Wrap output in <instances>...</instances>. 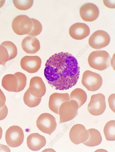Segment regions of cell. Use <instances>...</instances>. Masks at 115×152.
<instances>
[{
	"label": "cell",
	"mask_w": 115,
	"mask_h": 152,
	"mask_svg": "<svg viewBox=\"0 0 115 152\" xmlns=\"http://www.w3.org/2000/svg\"><path fill=\"white\" fill-rule=\"evenodd\" d=\"M44 75L48 83L56 90H66L76 85L80 67L76 59L68 53H55L47 60Z\"/></svg>",
	"instance_id": "1"
},
{
	"label": "cell",
	"mask_w": 115,
	"mask_h": 152,
	"mask_svg": "<svg viewBox=\"0 0 115 152\" xmlns=\"http://www.w3.org/2000/svg\"><path fill=\"white\" fill-rule=\"evenodd\" d=\"M110 58L108 53L105 50L92 52L89 55L88 61L89 65L95 69L104 70L110 65Z\"/></svg>",
	"instance_id": "2"
},
{
	"label": "cell",
	"mask_w": 115,
	"mask_h": 152,
	"mask_svg": "<svg viewBox=\"0 0 115 152\" xmlns=\"http://www.w3.org/2000/svg\"><path fill=\"white\" fill-rule=\"evenodd\" d=\"M78 106L74 100L65 102L60 105L59 110V123L67 122L74 118L78 114Z\"/></svg>",
	"instance_id": "3"
},
{
	"label": "cell",
	"mask_w": 115,
	"mask_h": 152,
	"mask_svg": "<svg viewBox=\"0 0 115 152\" xmlns=\"http://www.w3.org/2000/svg\"><path fill=\"white\" fill-rule=\"evenodd\" d=\"M33 26L31 18L25 15L16 16L12 22V28L14 32L18 35L28 34Z\"/></svg>",
	"instance_id": "4"
},
{
	"label": "cell",
	"mask_w": 115,
	"mask_h": 152,
	"mask_svg": "<svg viewBox=\"0 0 115 152\" xmlns=\"http://www.w3.org/2000/svg\"><path fill=\"white\" fill-rule=\"evenodd\" d=\"M81 83L87 90L94 91L98 90L101 87L102 79L99 74L87 70L83 74Z\"/></svg>",
	"instance_id": "5"
},
{
	"label": "cell",
	"mask_w": 115,
	"mask_h": 152,
	"mask_svg": "<svg viewBox=\"0 0 115 152\" xmlns=\"http://www.w3.org/2000/svg\"><path fill=\"white\" fill-rule=\"evenodd\" d=\"M24 135L22 129L17 125H13L7 130L5 139L7 145L11 147H16L23 143Z\"/></svg>",
	"instance_id": "6"
},
{
	"label": "cell",
	"mask_w": 115,
	"mask_h": 152,
	"mask_svg": "<svg viewBox=\"0 0 115 152\" xmlns=\"http://www.w3.org/2000/svg\"><path fill=\"white\" fill-rule=\"evenodd\" d=\"M36 125L42 132L49 135L55 130L57 123L55 118L51 114L44 113L41 114L36 121Z\"/></svg>",
	"instance_id": "7"
},
{
	"label": "cell",
	"mask_w": 115,
	"mask_h": 152,
	"mask_svg": "<svg viewBox=\"0 0 115 152\" xmlns=\"http://www.w3.org/2000/svg\"><path fill=\"white\" fill-rule=\"evenodd\" d=\"M106 107L104 95L101 93L92 95L88 105V110L90 114L94 116L102 114Z\"/></svg>",
	"instance_id": "8"
},
{
	"label": "cell",
	"mask_w": 115,
	"mask_h": 152,
	"mask_svg": "<svg viewBox=\"0 0 115 152\" xmlns=\"http://www.w3.org/2000/svg\"><path fill=\"white\" fill-rule=\"evenodd\" d=\"M110 37L106 31L98 30L94 32L89 37V45L95 49H99L108 46L110 41Z\"/></svg>",
	"instance_id": "9"
},
{
	"label": "cell",
	"mask_w": 115,
	"mask_h": 152,
	"mask_svg": "<svg viewBox=\"0 0 115 152\" xmlns=\"http://www.w3.org/2000/svg\"><path fill=\"white\" fill-rule=\"evenodd\" d=\"M69 135L71 141L76 145L85 142L89 137L88 131L83 125L80 124H75L72 127Z\"/></svg>",
	"instance_id": "10"
},
{
	"label": "cell",
	"mask_w": 115,
	"mask_h": 152,
	"mask_svg": "<svg viewBox=\"0 0 115 152\" xmlns=\"http://www.w3.org/2000/svg\"><path fill=\"white\" fill-rule=\"evenodd\" d=\"M41 58L37 56H26L21 59L20 66L22 69L30 73L37 72L41 67Z\"/></svg>",
	"instance_id": "11"
},
{
	"label": "cell",
	"mask_w": 115,
	"mask_h": 152,
	"mask_svg": "<svg viewBox=\"0 0 115 152\" xmlns=\"http://www.w3.org/2000/svg\"><path fill=\"white\" fill-rule=\"evenodd\" d=\"M80 16L85 21L92 22L99 16V10L97 7L91 3H87L82 5L80 9Z\"/></svg>",
	"instance_id": "12"
},
{
	"label": "cell",
	"mask_w": 115,
	"mask_h": 152,
	"mask_svg": "<svg viewBox=\"0 0 115 152\" xmlns=\"http://www.w3.org/2000/svg\"><path fill=\"white\" fill-rule=\"evenodd\" d=\"M69 34L72 38L76 40L83 39L88 36L90 29L86 24L77 22L72 25L69 29Z\"/></svg>",
	"instance_id": "13"
},
{
	"label": "cell",
	"mask_w": 115,
	"mask_h": 152,
	"mask_svg": "<svg viewBox=\"0 0 115 152\" xmlns=\"http://www.w3.org/2000/svg\"><path fill=\"white\" fill-rule=\"evenodd\" d=\"M28 89L32 95L39 97H42L46 91L45 85L42 78L37 76L33 77L30 79Z\"/></svg>",
	"instance_id": "14"
},
{
	"label": "cell",
	"mask_w": 115,
	"mask_h": 152,
	"mask_svg": "<svg viewBox=\"0 0 115 152\" xmlns=\"http://www.w3.org/2000/svg\"><path fill=\"white\" fill-rule=\"evenodd\" d=\"M70 100V96L67 93H54L50 96L48 104L49 108L54 113L59 114V110L61 104Z\"/></svg>",
	"instance_id": "15"
},
{
	"label": "cell",
	"mask_w": 115,
	"mask_h": 152,
	"mask_svg": "<svg viewBox=\"0 0 115 152\" xmlns=\"http://www.w3.org/2000/svg\"><path fill=\"white\" fill-rule=\"evenodd\" d=\"M46 141L45 137L38 133H33L28 136L27 144L28 148L33 151H38L45 146Z\"/></svg>",
	"instance_id": "16"
},
{
	"label": "cell",
	"mask_w": 115,
	"mask_h": 152,
	"mask_svg": "<svg viewBox=\"0 0 115 152\" xmlns=\"http://www.w3.org/2000/svg\"><path fill=\"white\" fill-rule=\"evenodd\" d=\"M22 48L26 53L34 54L39 50L40 45L39 41L36 37L27 36L22 40L21 43Z\"/></svg>",
	"instance_id": "17"
},
{
	"label": "cell",
	"mask_w": 115,
	"mask_h": 152,
	"mask_svg": "<svg viewBox=\"0 0 115 152\" xmlns=\"http://www.w3.org/2000/svg\"><path fill=\"white\" fill-rule=\"evenodd\" d=\"M1 85L3 87L8 91L17 92V79L14 74L5 75L2 79Z\"/></svg>",
	"instance_id": "18"
},
{
	"label": "cell",
	"mask_w": 115,
	"mask_h": 152,
	"mask_svg": "<svg viewBox=\"0 0 115 152\" xmlns=\"http://www.w3.org/2000/svg\"><path fill=\"white\" fill-rule=\"evenodd\" d=\"M88 131L89 134V138L83 143L86 146L90 147L99 145L101 142L102 138L99 131L95 129L91 128Z\"/></svg>",
	"instance_id": "19"
},
{
	"label": "cell",
	"mask_w": 115,
	"mask_h": 152,
	"mask_svg": "<svg viewBox=\"0 0 115 152\" xmlns=\"http://www.w3.org/2000/svg\"><path fill=\"white\" fill-rule=\"evenodd\" d=\"M70 98V100H74L77 102L79 108L85 103L87 96L86 93L84 90L77 88L71 92Z\"/></svg>",
	"instance_id": "20"
},
{
	"label": "cell",
	"mask_w": 115,
	"mask_h": 152,
	"mask_svg": "<svg viewBox=\"0 0 115 152\" xmlns=\"http://www.w3.org/2000/svg\"><path fill=\"white\" fill-rule=\"evenodd\" d=\"M103 132L106 140L108 141L115 140V121H108L105 125Z\"/></svg>",
	"instance_id": "21"
},
{
	"label": "cell",
	"mask_w": 115,
	"mask_h": 152,
	"mask_svg": "<svg viewBox=\"0 0 115 152\" xmlns=\"http://www.w3.org/2000/svg\"><path fill=\"white\" fill-rule=\"evenodd\" d=\"M41 97H37L32 95L28 89L24 93L23 100L25 104L30 108L38 106L40 103Z\"/></svg>",
	"instance_id": "22"
},
{
	"label": "cell",
	"mask_w": 115,
	"mask_h": 152,
	"mask_svg": "<svg viewBox=\"0 0 115 152\" xmlns=\"http://www.w3.org/2000/svg\"><path fill=\"white\" fill-rule=\"evenodd\" d=\"M1 44L5 47L7 49L9 55V61L16 57L18 53L17 49L13 42L10 41H5L2 43Z\"/></svg>",
	"instance_id": "23"
},
{
	"label": "cell",
	"mask_w": 115,
	"mask_h": 152,
	"mask_svg": "<svg viewBox=\"0 0 115 152\" xmlns=\"http://www.w3.org/2000/svg\"><path fill=\"white\" fill-rule=\"evenodd\" d=\"M13 1L16 8L22 10H26L30 8L33 3V0H13Z\"/></svg>",
	"instance_id": "24"
},
{
	"label": "cell",
	"mask_w": 115,
	"mask_h": 152,
	"mask_svg": "<svg viewBox=\"0 0 115 152\" xmlns=\"http://www.w3.org/2000/svg\"><path fill=\"white\" fill-rule=\"evenodd\" d=\"M16 76L18 82L17 92L23 90L25 88L26 84L27 78L23 73L17 72L14 74Z\"/></svg>",
	"instance_id": "25"
},
{
	"label": "cell",
	"mask_w": 115,
	"mask_h": 152,
	"mask_svg": "<svg viewBox=\"0 0 115 152\" xmlns=\"http://www.w3.org/2000/svg\"><path fill=\"white\" fill-rule=\"evenodd\" d=\"M33 23V26L30 32L28 35L35 36L39 35L42 31V26L40 22L38 20L31 18Z\"/></svg>",
	"instance_id": "26"
},
{
	"label": "cell",
	"mask_w": 115,
	"mask_h": 152,
	"mask_svg": "<svg viewBox=\"0 0 115 152\" xmlns=\"http://www.w3.org/2000/svg\"><path fill=\"white\" fill-rule=\"evenodd\" d=\"M9 55L6 48L1 44L0 45V65L3 66L7 62L9 61Z\"/></svg>",
	"instance_id": "27"
},
{
	"label": "cell",
	"mask_w": 115,
	"mask_h": 152,
	"mask_svg": "<svg viewBox=\"0 0 115 152\" xmlns=\"http://www.w3.org/2000/svg\"><path fill=\"white\" fill-rule=\"evenodd\" d=\"M115 94L114 93L110 95L108 99L110 108L114 112H115Z\"/></svg>",
	"instance_id": "28"
},
{
	"label": "cell",
	"mask_w": 115,
	"mask_h": 152,
	"mask_svg": "<svg viewBox=\"0 0 115 152\" xmlns=\"http://www.w3.org/2000/svg\"><path fill=\"white\" fill-rule=\"evenodd\" d=\"M8 113V108L5 105L2 108H0V121L5 119L7 117Z\"/></svg>",
	"instance_id": "29"
},
{
	"label": "cell",
	"mask_w": 115,
	"mask_h": 152,
	"mask_svg": "<svg viewBox=\"0 0 115 152\" xmlns=\"http://www.w3.org/2000/svg\"><path fill=\"white\" fill-rule=\"evenodd\" d=\"M6 100L5 96L0 88V108H2L5 105Z\"/></svg>",
	"instance_id": "30"
},
{
	"label": "cell",
	"mask_w": 115,
	"mask_h": 152,
	"mask_svg": "<svg viewBox=\"0 0 115 152\" xmlns=\"http://www.w3.org/2000/svg\"><path fill=\"white\" fill-rule=\"evenodd\" d=\"M103 3L104 5L107 7L110 8H115V0L110 1V2L109 1H103Z\"/></svg>",
	"instance_id": "31"
},
{
	"label": "cell",
	"mask_w": 115,
	"mask_h": 152,
	"mask_svg": "<svg viewBox=\"0 0 115 152\" xmlns=\"http://www.w3.org/2000/svg\"><path fill=\"white\" fill-rule=\"evenodd\" d=\"M10 152V149L6 145L0 144V152Z\"/></svg>",
	"instance_id": "32"
},
{
	"label": "cell",
	"mask_w": 115,
	"mask_h": 152,
	"mask_svg": "<svg viewBox=\"0 0 115 152\" xmlns=\"http://www.w3.org/2000/svg\"><path fill=\"white\" fill-rule=\"evenodd\" d=\"M5 1V0H0V8L4 4Z\"/></svg>",
	"instance_id": "33"
},
{
	"label": "cell",
	"mask_w": 115,
	"mask_h": 152,
	"mask_svg": "<svg viewBox=\"0 0 115 152\" xmlns=\"http://www.w3.org/2000/svg\"><path fill=\"white\" fill-rule=\"evenodd\" d=\"M3 130L0 127V140L2 138V135Z\"/></svg>",
	"instance_id": "34"
}]
</instances>
